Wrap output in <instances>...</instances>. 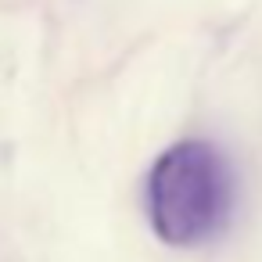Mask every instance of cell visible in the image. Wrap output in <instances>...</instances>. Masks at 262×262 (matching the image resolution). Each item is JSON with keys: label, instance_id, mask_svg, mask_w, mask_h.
Returning <instances> with one entry per match:
<instances>
[{"label": "cell", "instance_id": "6da1fadb", "mask_svg": "<svg viewBox=\"0 0 262 262\" xmlns=\"http://www.w3.org/2000/svg\"><path fill=\"white\" fill-rule=\"evenodd\" d=\"M144 208L162 244H208L226 230L233 212V169L226 155L201 137L176 140L147 169Z\"/></svg>", "mask_w": 262, "mask_h": 262}]
</instances>
